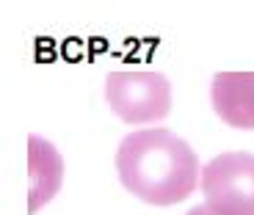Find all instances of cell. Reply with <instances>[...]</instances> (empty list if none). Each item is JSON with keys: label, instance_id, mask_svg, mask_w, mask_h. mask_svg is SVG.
Segmentation results:
<instances>
[{"label": "cell", "instance_id": "cell-1", "mask_svg": "<svg viewBox=\"0 0 254 215\" xmlns=\"http://www.w3.org/2000/svg\"><path fill=\"white\" fill-rule=\"evenodd\" d=\"M116 171L125 190L152 207L185 202L199 185L196 152L166 127L125 135L116 149Z\"/></svg>", "mask_w": 254, "mask_h": 215}, {"label": "cell", "instance_id": "cell-2", "mask_svg": "<svg viewBox=\"0 0 254 215\" xmlns=\"http://www.w3.org/2000/svg\"><path fill=\"white\" fill-rule=\"evenodd\" d=\"M105 100L125 124L160 121L172 110V86L160 72L125 69L105 80Z\"/></svg>", "mask_w": 254, "mask_h": 215}, {"label": "cell", "instance_id": "cell-3", "mask_svg": "<svg viewBox=\"0 0 254 215\" xmlns=\"http://www.w3.org/2000/svg\"><path fill=\"white\" fill-rule=\"evenodd\" d=\"M199 188L218 215H254V155L221 152L202 171Z\"/></svg>", "mask_w": 254, "mask_h": 215}, {"label": "cell", "instance_id": "cell-4", "mask_svg": "<svg viewBox=\"0 0 254 215\" xmlns=\"http://www.w3.org/2000/svg\"><path fill=\"white\" fill-rule=\"evenodd\" d=\"M213 110L218 119L238 130H254V75L252 72H221L210 86Z\"/></svg>", "mask_w": 254, "mask_h": 215}, {"label": "cell", "instance_id": "cell-5", "mask_svg": "<svg viewBox=\"0 0 254 215\" xmlns=\"http://www.w3.org/2000/svg\"><path fill=\"white\" fill-rule=\"evenodd\" d=\"M64 179L61 155L45 138L31 135L28 138V215H36L58 193Z\"/></svg>", "mask_w": 254, "mask_h": 215}, {"label": "cell", "instance_id": "cell-6", "mask_svg": "<svg viewBox=\"0 0 254 215\" xmlns=\"http://www.w3.org/2000/svg\"><path fill=\"white\" fill-rule=\"evenodd\" d=\"M185 215H218V213H213V210H210L207 204H204V207H190Z\"/></svg>", "mask_w": 254, "mask_h": 215}]
</instances>
